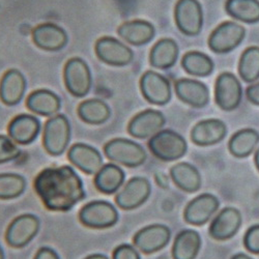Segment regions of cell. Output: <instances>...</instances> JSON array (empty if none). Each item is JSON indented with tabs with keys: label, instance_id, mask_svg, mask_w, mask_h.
<instances>
[{
	"label": "cell",
	"instance_id": "obj_18",
	"mask_svg": "<svg viewBox=\"0 0 259 259\" xmlns=\"http://www.w3.org/2000/svg\"><path fill=\"white\" fill-rule=\"evenodd\" d=\"M32 40L36 47L45 51H59L68 44V34L54 23H42L32 30Z\"/></svg>",
	"mask_w": 259,
	"mask_h": 259
},
{
	"label": "cell",
	"instance_id": "obj_17",
	"mask_svg": "<svg viewBox=\"0 0 259 259\" xmlns=\"http://www.w3.org/2000/svg\"><path fill=\"white\" fill-rule=\"evenodd\" d=\"M150 192L152 187L145 178H133L117 193L115 201L122 209H134L147 200Z\"/></svg>",
	"mask_w": 259,
	"mask_h": 259
},
{
	"label": "cell",
	"instance_id": "obj_40",
	"mask_svg": "<svg viewBox=\"0 0 259 259\" xmlns=\"http://www.w3.org/2000/svg\"><path fill=\"white\" fill-rule=\"evenodd\" d=\"M34 259H59V257L57 253L51 248L42 247L37 251Z\"/></svg>",
	"mask_w": 259,
	"mask_h": 259
},
{
	"label": "cell",
	"instance_id": "obj_27",
	"mask_svg": "<svg viewBox=\"0 0 259 259\" xmlns=\"http://www.w3.org/2000/svg\"><path fill=\"white\" fill-rule=\"evenodd\" d=\"M201 248V236L193 229L181 231L172 247L174 259H195Z\"/></svg>",
	"mask_w": 259,
	"mask_h": 259
},
{
	"label": "cell",
	"instance_id": "obj_34",
	"mask_svg": "<svg viewBox=\"0 0 259 259\" xmlns=\"http://www.w3.org/2000/svg\"><path fill=\"white\" fill-rule=\"evenodd\" d=\"M239 74L246 83L259 79V47H249L243 52L239 62Z\"/></svg>",
	"mask_w": 259,
	"mask_h": 259
},
{
	"label": "cell",
	"instance_id": "obj_45",
	"mask_svg": "<svg viewBox=\"0 0 259 259\" xmlns=\"http://www.w3.org/2000/svg\"><path fill=\"white\" fill-rule=\"evenodd\" d=\"M0 259H5V254H4V250H3L2 246H0Z\"/></svg>",
	"mask_w": 259,
	"mask_h": 259
},
{
	"label": "cell",
	"instance_id": "obj_20",
	"mask_svg": "<svg viewBox=\"0 0 259 259\" xmlns=\"http://www.w3.org/2000/svg\"><path fill=\"white\" fill-rule=\"evenodd\" d=\"M175 89L179 99L194 108H203L209 103L208 88L198 80L180 79L176 82Z\"/></svg>",
	"mask_w": 259,
	"mask_h": 259
},
{
	"label": "cell",
	"instance_id": "obj_15",
	"mask_svg": "<svg viewBox=\"0 0 259 259\" xmlns=\"http://www.w3.org/2000/svg\"><path fill=\"white\" fill-rule=\"evenodd\" d=\"M170 237L171 232L167 226L154 224L139 230L134 236V244L141 252L152 254L165 248Z\"/></svg>",
	"mask_w": 259,
	"mask_h": 259
},
{
	"label": "cell",
	"instance_id": "obj_3",
	"mask_svg": "<svg viewBox=\"0 0 259 259\" xmlns=\"http://www.w3.org/2000/svg\"><path fill=\"white\" fill-rule=\"evenodd\" d=\"M104 152L108 159L126 167H138L146 160V153L140 144L123 138L106 143Z\"/></svg>",
	"mask_w": 259,
	"mask_h": 259
},
{
	"label": "cell",
	"instance_id": "obj_26",
	"mask_svg": "<svg viewBox=\"0 0 259 259\" xmlns=\"http://www.w3.org/2000/svg\"><path fill=\"white\" fill-rule=\"evenodd\" d=\"M26 106L30 111L41 116H53L61 107L59 97L48 90H37L31 93L27 100Z\"/></svg>",
	"mask_w": 259,
	"mask_h": 259
},
{
	"label": "cell",
	"instance_id": "obj_4",
	"mask_svg": "<svg viewBox=\"0 0 259 259\" xmlns=\"http://www.w3.org/2000/svg\"><path fill=\"white\" fill-rule=\"evenodd\" d=\"M70 138L71 126L69 119L64 115H54L45 123L42 143L50 155H61L67 149Z\"/></svg>",
	"mask_w": 259,
	"mask_h": 259
},
{
	"label": "cell",
	"instance_id": "obj_2",
	"mask_svg": "<svg viewBox=\"0 0 259 259\" xmlns=\"http://www.w3.org/2000/svg\"><path fill=\"white\" fill-rule=\"evenodd\" d=\"M148 148L152 154L161 161L172 162L183 158L188 150L186 139L171 130L158 132L148 141Z\"/></svg>",
	"mask_w": 259,
	"mask_h": 259
},
{
	"label": "cell",
	"instance_id": "obj_6",
	"mask_svg": "<svg viewBox=\"0 0 259 259\" xmlns=\"http://www.w3.org/2000/svg\"><path fill=\"white\" fill-rule=\"evenodd\" d=\"M175 20L184 34H199L203 25V13L198 0H179L175 9Z\"/></svg>",
	"mask_w": 259,
	"mask_h": 259
},
{
	"label": "cell",
	"instance_id": "obj_31",
	"mask_svg": "<svg viewBox=\"0 0 259 259\" xmlns=\"http://www.w3.org/2000/svg\"><path fill=\"white\" fill-rule=\"evenodd\" d=\"M79 117L90 124H102L109 119L111 110L104 101L91 99L82 102L78 107Z\"/></svg>",
	"mask_w": 259,
	"mask_h": 259
},
{
	"label": "cell",
	"instance_id": "obj_39",
	"mask_svg": "<svg viewBox=\"0 0 259 259\" xmlns=\"http://www.w3.org/2000/svg\"><path fill=\"white\" fill-rule=\"evenodd\" d=\"M246 95H247L248 100L252 104L259 106V82L251 84L247 89Z\"/></svg>",
	"mask_w": 259,
	"mask_h": 259
},
{
	"label": "cell",
	"instance_id": "obj_19",
	"mask_svg": "<svg viewBox=\"0 0 259 259\" xmlns=\"http://www.w3.org/2000/svg\"><path fill=\"white\" fill-rule=\"evenodd\" d=\"M227 134L224 121L217 118L204 119L197 122L191 131V140L198 146H209L221 142Z\"/></svg>",
	"mask_w": 259,
	"mask_h": 259
},
{
	"label": "cell",
	"instance_id": "obj_10",
	"mask_svg": "<svg viewBox=\"0 0 259 259\" xmlns=\"http://www.w3.org/2000/svg\"><path fill=\"white\" fill-rule=\"evenodd\" d=\"M95 50L100 60L113 67L127 66L134 59L132 49L111 36L99 38L96 42Z\"/></svg>",
	"mask_w": 259,
	"mask_h": 259
},
{
	"label": "cell",
	"instance_id": "obj_8",
	"mask_svg": "<svg viewBox=\"0 0 259 259\" xmlns=\"http://www.w3.org/2000/svg\"><path fill=\"white\" fill-rule=\"evenodd\" d=\"M243 99L242 84L233 74L222 73L214 84V101L220 109L232 111L240 106Z\"/></svg>",
	"mask_w": 259,
	"mask_h": 259
},
{
	"label": "cell",
	"instance_id": "obj_30",
	"mask_svg": "<svg viewBox=\"0 0 259 259\" xmlns=\"http://www.w3.org/2000/svg\"><path fill=\"white\" fill-rule=\"evenodd\" d=\"M123 170L114 164H107L96 175L95 186L104 194L115 193L124 182Z\"/></svg>",
	"mask_w": 259,
	"mask_h": 259
},
{
	"label": "cell",
	"instance_id": "obj_25",
	"mask_svg": "<svg viewBox=\"0 0 259 259\" xmlns=\"http://www.w3.org/2000/svg\"><path fill=\"white\" fill-rule=\"evenodd\" d=\"M170 177L174 183L187 193H195L202 185L198 169L190 163L181 162L170 169Z\"/></svg>",
	"mask_w": 259,
	"mask_h": 259
},
{
	"label": "cell",
	"instance_id": "obj_41",
	"mask_svg": "<svg viewBox=\"0 0 259 259\" xmlns=\"http://www.w3.org/2000/svg\"><path fill=\"white\" fill-rule=\"evenodd\" d=\"M156 181L158 183V185L162 188H167L168 184H169V180L168 177L165 176L164 174H157L156 175Z\"/></svg>",
	"mask_w": 259,
	"mask_h": 259
},
{
	"label": "cell",
	"instance_id": "obj_23",
	"mask_svg": "<svg viewBox=\"0 0 259 259\" xmlns=\"http://www.w3.org/2000/svg\"><path fill=\"white\" fill-rule=\"evenodd\" d=\"M40 130L39 120L29 114H20L12 119L8 132L10 137L19 144H29L33 142Z\"/></svg>",
	"mask_w": 259,
	"mask_h": 259
},
{
	"label": "cell",
	"instance_id": "obj_24",
	"mask_svg": "<svg viewBox=\"0 0 259 259\" xmlns=\"http://www.w3.org/2000/svg\"><path fill=\"white\" fill-rule=\"evenodd\" d=\"M117 33L128 44L142 46L154 38L156 30L154 25L147 21L133 20L121 24L117 29Z\"/></svg>",
	"mask_w": 259,
	"mask_h": 259
},
{
	"label": "cell",
	"instance_id": "obj_32",
	"mask_svg": "<svg viewBox=\"0 0 259 259\" xmlns=\"http://www.w3.org/2000/svg\"><path fill=\"white\" fill-rule=\"evenodd\" d=\"M225 10L229 16L241 22H259V0H227Z\"/></svg>",
	"mask_w": 259,
	"mask_h": 259
},
{
	"label": "cell",
	"instance_id": "obj_43",
	"mask_svg": "<svg viewBox=\"0 0 259 259\" xmlns=\"http://www.w3.org/2000/svg\"><path fill=\"white\" fill-rule=\"evenodd\" d=\"M85 259H109V258L105 255H102V254H94V255L86 257Z\"/></svg>",
	"mask_w": 259,
	"mask_h": 259
},
{
	"label": "cell",
	"instance_id": "obj_14",
	"mask_svg": "<svg viewBox=\"0 0 259 259\" xmlns=\"http://www.w3.org/2000/svg\"><path fill=\"white\" fill-rule=\"evenodd\" d=\"M38 229L39 221L35 215L22 214L10 224L6 234L7 242L14 248H22L33 239Z\"/></svg>",
	"mask_w": 259,
	"mask_h": 259
},
{
	"label": "cell",
	"instance_id": "obj_12",
	"mask_svg": "<svg viewBox=\"0 0 259 259\" xmlns=\"http://www.w3.org/2000/svg\"><path fill=\"white\" fill-rule=\"evenodd\" d=\"M140 90L144 99L154 105H166L171 99V86L167 78L148 71L140 79Z\"/></svg>",
	"mask_w": 259,
	"mask_h": 259
},
{
	"label": "cell",
	"instance_id": "obj_13",
	"mask_svg": "<svg viewBox=\"0 0 259 259\" xmlns=\"http://www.w3.org/2000/svg\"><path fill=\"white\" fill-rule=\"evenodd\" d=\"M242 222V213L239 209L225 207L211 221L208 233L213 240L227 241L239 231Z\"/></svg>",
	"mask_w": 259,
	"mask_h": 259
},
{
	"label": "cell",
	"instance_id": "obj_33",
	"mask_svg": "<svg viewBox=\"0 0 259 259\" xmlns=\"http://www.w3.org/2000/svg\"><path fill=\"white\" fill-rule=\"evenodd\" d=\"M183 69L192 76L206 77L213 71V62L206 54L199 51H190L182 59Z\"/></svg>",
	"mask_w": 259,
	"mask_h": 259
},
{
	"label": "cell",
	"instance_id": "obj_5",
	"mask_svg": "<svg viewBox=\"0 0 259 259\" xmlns=\"http://www.w3.org/2000/svg\"><path fill=\"white\" fill-rule=\"evenodd\" d=\"M66 88L71 95L83 98L88 95L93 85V76L90 67L79 57L71 58L63 70Z\"/></svg>",
	"mask_w": 259,
	"mask_h": 259
},
{
	"label": "cell",
	"instance_id": "obj_38",
	"mask_svg": "<svg viewBox=\"0 0 259 259\" xmlns=\"http://www.w3.org/2000/svg\"><path fill=\"white\" fill-rule=\"evenodd\" d=\"M113 259H141L138 251L131 245H120L113 252Z\"/></svg>",
	"mask_w": 259,
	"mask_h": 259
},
{
	"label": "cell",
	"instance_id": "obj_22",
	"mask_svg": "<svg viewBox=\"0 0 259 259\" xmlns=\"http://www.w3.org/2000/svg\"><path fill=\"white\" fill-rule=\"evenodd\" d=\"M27 82L19 70L11 69L5 73L0 81V99L8 105H17L24 97Z\"/></svg>",
	"mask_w": 259,
	"mask_h": 259
},
{
	"label": "cell",
	"instance_id": "obj_7",
	"mask_svg": "<svg viewBox=\"0 0 259 259\" xmlns=\"http://www.w3.org/2000/svg\"><path fill=\"white\" fill-rule=\"evenodd\" d=\"M80 222L90 228L103 229L111 227L118 221L116 208L107 201H93L82 207L79 212Z\"/></svg>",
	"mask_w": 259,
	"mask_h": 259
},
{
	"label": "cell",
	"instance_id": "obj_16",
	"mask_svg": "<svg viewBox=\"0 0 259 259\" xmlns=\"http://www.w3.org/2000/svg\"><path fill=\"white\" fill-rule=\"evenodd\" d=\"M165 122L166 118L162 112L155 109H146L132 118L128 123L127 131L135 138L145 139L160 132Z\"/></svg>",
	"mask_w": 259,
	"mask_h": 259
},
{
	"label": "cell",
	"instance_id": "obj_35",
	"mask_svg": "<svg viewBox=\"0 0 259 259\" xmlns=\"http://www.w3.org/2000/svg\"><path fill=\"white\" fill-rule=\"evenodd\" d=\"M26 182L23 177L14 174L0 175V199H13L20 196L25 190Z\"/></svg>",
	"mask_w": 259,
	"mask_h": 259
},
{
	"label": "cell",
	"instance_id": "obj_44",
	"mask_svg": "<svg viewBox=\"0 0 259 259\" xmlns=\"http://www.w3.org/2000/svg\"><path fill=\"white\" fill-rule=\"evenodd\" d=\"M254 162H255V166L257 168V170L259 171V147L257 148L255 156H254Z\"/></svg>",
	"mask_w": 259,
	"mask_h": 259
},
{
	"label": "cell",
	"instance_id": "obj_11",
	"mask_svg": "<svg viewBox=\"0 0 259 259\" xmlns=\"http://www.w3.org/2000/svg\"><path fill=\"white\" fill-rule=\"evenodd\" d=\"M220 201L212 194L204 193L191 200L184 211V219L188 224L202 226L219 209Z\"/></svg>",
	"mask_w": 259,
	"mask_h": 259
},
{
	"label": "cell",
	"instance_id": "obj_9",
	"mask_svg": "<svg viewBox=\"0 0 259 259\" xmlns=\"http://www.w3.org/2000/svg\"><path fill=\"white\" fill-rule=\"evenodd\" d=\"M245 28L232 21H226L215 28L208 37V47L214 53H228L243 41Z\"/></svg>",
	"mask_w": 259,
	"mask_h": 259
},
{
	"label": "cell",
	"instance_id": "obj_28",
	"mask_svg": "<svg viewBox=\"0 0 259 259\" xmlns=\"http://www.w3.org/2000/svg\"><path fill=\"white\" fill-rule=\"evenodd\" d=\"M179 56V46L171 38L157 41L149 54V62L154 68L166 70L175 66Z\"/></svg>",
	"mask_w": 259,
	"mask_h": 259
},
{
	"label": "cell",
	"instance_id": "obj_21",
	"mask_svg": "<svg viewBox=\"0 0 259 259\" xmlns=\"http://www.w3.org/2000/svg\"><path fill=\"white\" fill-rule=\"evenodd\" d=\"M68 157L76 167L88 175H97L103 167L102 155L98 149L88 144L77 143L73 145Z\"/></svg>",
	"mask_w": 259,
	"mask_h": 259
},
{
	"label": "cell",
	"instance_id": "obj_36",
	"mask_svg": "<svg viewBox=\"0 0 259 259\" xmlns=\"http://www.w3.org/2000/svg\"><path fill=\"white\" fill-rule=\"evenodd\" d=\"M20 156V149L11 137L0 135V164L17 159Z\"/></svg>",
	"mask_w": 259,
	"mask_h": 259
},
{
	"label": "cell",
	"instance_id": "obj_37",
	"mask_svg": "<svg viewBox=\"0 0 259 259\" xmlns=\"http://www.w3.org/2000/svg\"><path fill=\"white\" fill-rule=\"evenodd\" d=\"M244 246L249 252L259 254V224L251 226L246 231L244 236Z\"/></svg>",
	"mask_w": 259,
	"mask_h": 259
},
{
	"label": "cell",
	"instance_id": "obj_1",
	"mask_svg": "<svg viewBox=\"0 0 259 259\" xmlns=\"http://www.w3.org/2000/svg\"><path fill=\"white\" fill-rule=\"evenodd\" d=\"M34 190L44 205L53 211H68L86 195L81 179L70 166L50 167L39 172Z\"/></svg>",
	"mask_w": 259,
	"mask_h": 259
},
{
	"label": "cell",
	"instance_id": "obj_29",
	"mask_svg": "<svg viewBox=\"0 0 259 259\" xmlns=\"http://www.w3.org/2000/svg\"><path fill=\"white\" fill-rule=\"evenodd\" d=\"M259 143V133L254 128H243L232 135L228 149L235 158L249 157Z\"/></svg>",
	"mask_w": 259,
	"mask_h": 259
},
{
	"label": "cell",
	"instance_id": "obj_42",
	"mask_svg": "<svg viewBox=\"0 0 259 259\" xmlns=\"http://www.w3.org/2000/svg\"><path fill=\"white\" fill-rule=\"evenodd\" d=\"M231 259H252L249 255L244 253H237L231 257Z\"/></svg>",
	"mask_w": 259,
	"mask_h": 259
}]
</instances>
